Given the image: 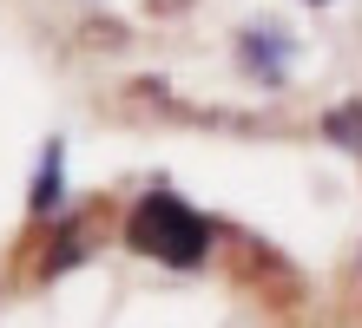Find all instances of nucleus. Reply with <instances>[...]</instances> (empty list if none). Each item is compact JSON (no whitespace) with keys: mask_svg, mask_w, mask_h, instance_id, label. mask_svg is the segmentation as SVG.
<instances>
[{"mask_svg":"<svg viewBox=\"0 0 362 328\" xmlns=\"http://www.w3.org/2000/svg\"><path fill=\"white\" fill-rule=\"evenodd\" d=\"M211 230L198 210L185 204V197L172 190H152V197H139L132 217H125V243H132L139 256H158V262H172V269H191V262H204L211 256Z\"/></svg>","mask_w":362,"mask_h":328,"instance_id":"1","label":"nucleus"},{"mask_svg":"<svg viewBox=\"0 0 362 328\" xmlns=\"http://www.w3.org/2000/svg\"><path fill=\"white\" fill-rule=\"evenodd\" d=\"M310 7H329V0H310Z\"/></svg>","mask_w":362,"mask_h":328,"instance_id":"5","label":"nucleus"},{"mask_svg":"<svg viewBox=\"0 0 362 328\" xmlns=\"http://www.w3.org/2000/svg\"><path fill=\"white\" fill-rule=\"evenodd\" d=\"M323 131L336 145H349V151H362V105H336V112L323 119Z\"/></svg>","mask_w":362,"mask_h":328,"instance_id":"4","label":"nucleus"},{"mask_svg":"<svg viewBox=\"0 0 362 328\" xmlns=\"http://www.w3.org/2000/svg\"><path fill=\"white\" fill-rule=\"evenodd\" d=\"M59 158H66V151H59V138H47V151H40V171H33V217H47V210H59Z\"/></svg>","mask_w":362,"mask_h":328,"instance_id":"3","label":"nucleus"},{"mask_svg":"<svg viewBox=\"0 0 362 328\" xmlns=\"http://www.w3.org/2000/svg\"><path fill=\"white\" fill-rule=\"evenodd\" d=\"M284 59H290V47L276 40V27H264V33H250V40H244V66H257V79H264V85L284 79Z\"/></svg>","mask_w":362,"mask_h":328,"instance_id":"2","label":"nucleus"}]
</instances>
